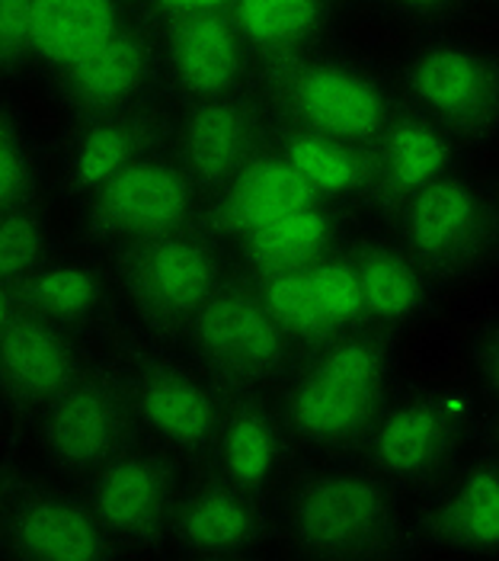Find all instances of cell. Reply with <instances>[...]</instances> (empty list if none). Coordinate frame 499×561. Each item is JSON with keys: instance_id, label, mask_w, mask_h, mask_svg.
I'll list each match as a JSON object with an SVG mask.
<instances>
[{"instance_id": "cell-1", "label": "cell", "mask_w": 499, "mask_h": 561, "mask_svg": "<svg viewBox=\"0 0 499 561\" xmlns=\"http://www.w3.org/2000/svg\"><path fill=\"white\" fill-rule=\"evenodd\" d=\"M276 542L291 556L378 561L414 556V526L404 497L362 459H307L291 469L272 501Z\"/></svg>"}, {"instance_id": "cell-2", "label": "cell", "mask_w": 499, "mask_h": 561, "mask_svg": "<svg viewBox=\"0 0 499 561\" xmlns=\"http://www.w3.org/2000/svg\"><path fill=\"white\" fill-rule=\"evenodd\" d=\"M276 126L372 145L404 106L397 81L369 58L317 48L253 78Z\"/></svg>"}, {"instance_id": "cell-3", "label": "cell", "mask_w": 499, "mask_h": 561, "mask_svg": "<svg viewBox=\"0 0 499 561\" xmlns=\"http://www.w3.org/2000/svg\"><path fill=\"white\" fill-rule=\"evenodd\" d=\"M103 257L113 270L125 311L161 341H179L196 311L234 270L228 244L202 221L125 244Z\"/></svg>"}, {"instance_id": "cell-4", "label": "cell", "mask_w": 499, "mask_h": 561, "mask_svg": "<svg viewBox=\"0 0 499 561\" xmlns=\"http://www.w3.org/2000/svg\"><path fill=\"white\" fill-rule=\"evenodd\" d=\"M384 228L442 286H464L499 260V186L457 164L436 176Z\"/></svg>"}, {"instance_id": "cell-5", "label": "cell", "mask_w": 499, "mask_h": 561, "mask_svg": "<svg viewBox=\"0 0 499 561\" xmlns=\"http://www.w3.org/2000/svg\"><path fill=\"white\" fill-rule=\"evenodd\" d=\"M401 100L445 129L457 145L499 135V48L452 30L422 33L397 71Z\"/></svg>"}, {"instance_id": "cell-6", "label": "cell", "mask_w": 499, "mask_h": 561, "mask_svg": "<svg viewBox=\"0 0 499 561\" xmlns=\"http://www.w3.org/2000/svg\"><path fill=\"white\" fill-rule=\"evenodd\" d=\"M179 341L186 356L224 391H272L301 356L241 270H231Z\"/></svg>"}, {"instance_id": "cell-7", "label": "cell", "mask_w": 499, "mask_h": 561, "mask_svg": "<svg viewBox=\"0 0 499 561\" xmlns=\"http://www.w3.org/2000/svg\"><path fill=\"white\" fill-rule=\"evenodd\" d=\"M471 414L452 394L394 389L381 404L359 459L394 494L422 497L467 453Z\"/></svg>"}, {"instance_id": "cell-8", "label": "cell", "mask_w": 499, "mask_h": 561, "mask_svg": "<svg viewBox=\"0 0 499 561\" xmlns=\"http://www.w3.org/2000/svg\"><path fill=\"white\" fill-rule=\"evenodd\" d=\"M36 453L61 481L81 484L123 453L144 443L125 373L93 363L33 421Z\"/></svg>"}, {"instance_id": "cell-9", "label": "cell", "mask_w": 499, "mask_h": 561, "mask_svg": "<svg viewBox=\"0 0 499 561\" xmlns=\"http://www.w3.org/2000/svg\"><path fill=\"white\" fill-rule=\"evenodd\" d=\"M206 196L173 158L151 154L78 203V238L93 254L199 225Z\"/></svg>"}, {"instance_id": "cell-10", "label": "cell", "mask_w": 499, "mask_h": 561, "mask_svg": "<svg viewBox=\"0 0 499 561\" xmlns=\"http://www.w3.org/2000/svg\"><path fill=\"white\" fill-rule=\"evenodd\" d=\"M144 443L170 453L179 466H206L228 391L189 359L164 350H141L123 369Z\"/></svg>"}, {"instance_id": "cell-11", "label": "cell", "mask_w": 499, "mask_h": 561, "mask_svg": "<svg viewBox=\"0 0 499 561\" xmlns=\"http://www.w3.org/2000/svg\"><path fill=\"white\" fill-rule=\"evenodd\" d=\"M78 488L123 556H154L170 549V529L183 494L179 462L170 453L138 443L100 472L83 478Z\"/></svg>"}, {"instance_id": "cell-12", "label": "cell", "mask_w": 499, "mask_h": 561, "mask_svg": "<svg viewBox=\"0 0 499 561\" xmlns=\"http://www.w3.org/2000/svg\"><path fill=\"white\" fill-rule=\"evenodd\" d=\"M0 559L113 561L123 549L71 481H20L0 511Z\"/></svg>"}, {"instance_id": "cell-13", "label": "cell", "mask_w": 499, "mask_h": 561, "mask_svg": "<svg viewBox=\"0 0 499 561\" xmlns=\"http://www.w3.org/2000/svg\"><path fill=\"white\" fill-rule=\"evenodd\" d=\"M416 552L445 559H499V456L464 453L449 476L419 497L410 517Z\"/></svg>"}, {"instance_id": "cell-14", "label": "cell", "mask_w": 499, "mask_h": 561, "mask_svg": "<svg viewBox=\"0 0 499 561\" xmlns=\"http://www.w3.org/2000/svg\"><path fill=\"white\" fill-rule=\"evenodd\" d=\"M164 84V45L161 26L151 20H125L93 51L58 71V103L78 119L131 110L151 103L154 90Z\"/></svg>"}, {"instance_id": "cell-15", "label": "cell", "mask_w": 499, "mask_h": 561, "mask_svg": "<svg viewBox=\"0 0 499 561\" xmlns=\"http://www.w3.org/2000/svg\"><path fill=\"white\" fill-rule=\"evenodd\" d=\"M269 138L272 116L256 87H247L183 106L170 151L208 203L269 145Z\"/></svg>"}, {"instance_id": "cell-16", "label": "cell", "mask_w": 499, "mask_h": 561, "mask_svg": "<svg viewBox=\"0 0 499 561\" xmlns=\"http://www.w3.org/2000/svg\"><path fill=\"white\" fill-rule=\"evenodd\" d=\"M276 539L272 504L224 478L199 472L183 484L170 549L183 559L244 561L263 556Z\"/></svg>"}, {"instance_id": "cell-17", "label": "cell", "mask_w": 499, "mask_h": 561, "mask_svg": "<svg viewBox=\"0 0 499 561\" xmlns=\"http://www.w3.org/2000/svg\"><path fill=\"white\" fill-rule=\"evenodd\" d=\"M176 116L161 103H141L131 110L78 119L58 154L61 193L81 203L93 190L128 171L131 164L170 151Z\"/></svg>"}, {"instance_id": "cell-18", "label": "cell", "mask_w": 499, "mask_h": 561, "mask_svg": "<svg viewBox=\"0 0 499 561\" xmlns=\"http://www.w3.org/2000/svg\"><path fill=\"white\" fill-rule=\"evenodd\" d=\"M93 366L86 337L36 314H20L0 331V408L36 421L58 394Z\"/></svg>"}, {"instance_id": "cell-19", "label": "cell", "mask_w": 499, "mask_h": 561, "mask_svg": "<svg viewBox=\"0 0 499 561\" xmlns=\"http://www.w3.org/2000/svg\"><path fill=\"white\" fill-rule=\"evenodd\" d=\"M161 45L164 84L183 106L253 87L256 65L228 7L161 20Z\"/></svg>"}, {"instance_id": "cell-20", "label": "cell", "mask_w": 499, "mask_h": 561, "mask_svg": "<svg viewBox=\"0 0 499 561\" xmlns=\"http://www.w3.org/2000/svg\"><path fill=\"white\" fill-rule=\"evenodd\" d=\"M272 398L294 456L304 459H359L374 417L387 401L327 382L301 363L272 389Z\"/></svg>"}, {"instance_id": "cell-21", "label": "cell", "mask_w": 499, "mask_h": 561, "mask_svg": "<svg viewBox=\"0 0 499 561\" xmlns=\"http://www.w3.org/2000/svg\"><path fill=\"white\" fill-rule=\"evenodd\" d=\"M291 439L272 391H228L214 449L199 472L224 478L263 501H276L291 476Z\"/></svg>"}, {"instance_id": "cell-22", "label": "cell", "mask_w": 499, "mask_h": 561, "mask_svg": "<svg viewBox=\"0 0 499 561\" xmlns=\"http://www.w3.org/2000/svg\"><path fill=\"white\" fill-rule=\"evenodd\" d=\"M464 145L407 103L384 131L365 148V196L362 209H369L381 225L394 216L416 190L432 183L461 164Z\"/></svg>"}, {"instance_id": "cell-23", "label": "cell", "mask_w": 499, "mask_h": 561, "mask_svg": "<svg viewBox=\"0 0 499 561\" xmlns=\"http://www.w3.org/2000/svg\"><path fill=\"white\" fill-rule=\"evenodd\" d=\"M16 293L23 314H36L81 337L109 328L116 311L123 308L109 263L93 257L90 248H61L30 279H23Z\"/></svg>"}, {"instance_id": "cell-24", "label": "cell", "mask_w": 499, "mask_h": 561, "mask_svg": "<svg viewBox=\"0 0 499 561\" xmlns=\"http://www.w3.org/2000/svg\"><path fill=\"white\" fill-rule=\"evenodd\" d=\"M349 254L362 289L365 321L374 328L401 334L404 328L422 321L439 302L442 286L384 225L381 231H356Z\"/></svg>"}, {"instance_id": "cell-25", "label": "cell", "mask_w": 499, "mask_h": 561, "mask_svg": "<svg viewBox=\"0 0 499 561\" xmlns=\"http://www.w3.org/2000/svg\"><path fill=\"white\" fill-rule=\"evenodd\" d=\"M352 234L356 225L349 216V206L317 199L234 238L228 244V254L234 270L241 273L304 270L333 251L346 248Z\"/></svg>"}, {"instance_id": "cell-26", "label": "cell", "mask_w": 499, "mask_h": 561, "mask_svg": "<svg viewBox=\"0 0 499 561\" xmlns=\"http://www.w3.org/2000/svg\"><path fill=\"white\" fill-rule=\"evenodd\" d=\"M317 190L307 183V176L291 164L279 151V145L269 138V145L237 173L214 199L206 203L202 225L214 231L224 244L247 234L253 228L286 216L298 206L317 203Z\"/></svg>"}, {"instance_id": "cell-27", "label": "cell", "mask_w": 499, "mask_h": 561, "mask_svg": "<svg viewBox=\"0 0 499 561\" xmlns=\"http://www.w3.org/2000/svg\"><path fill=\"white\" fill-rule=\"evenodd\" d=\"M228 10L259 71L324 48L336 0H231Z\"/></svg>"}, {"instance_id": "cell-28", "label": "cell", "mask_w": 499, "mask_h": 561, "mask_svg": "<svg viewBox=\"0 0 499 561\" xmlns=\"http://www.w3.org/2000/svg\"><path fill=\"white\" fill-rule=\"evenodd\" d=\"M298 363L343 389L387 398L397 389V334L359 324L327 334L321 344L304 350Z\"/></svg>"}, {"instance_id": "cell-29", "label": "cell", "mask_w": 499, "mask_h": 561, "mask_svg": "<svg viewBox=\"0 0 499 561\" xmlns=\"http://www.w3.org/2000/svg\"><path fill=\"white\" fill-rule=\"evenodd\" d=\"M123 0H33V55L55 71L74 65L125 23Z\"/></svg>"}, {"instance_id": "cell-30", "label": "cell", "mask_w": 499, "mask_h": 561, "mask_svg": "<svg viewBox=\"0 0 499 561\" xmlns=\"http://www.w3.org/2000/svg\"><path fill=\"white\" fill-rule=\"evenodd\" d=\"M61 248L55 216L39 196L0 213V283L20 286Z\"/></svg>"}, {"instance_id": "cell-31", "label": "cell", "mask_w": 499, "mask_h": 561, "mask_svg": "<svg viewBox=\"0 0 499 561\" xmlns=\"http://www.w3.org/2000/svg\"><path fill=\"white\" fill-rule=\"evenodd\" d=\"M256 296L269 308V314L279 321V328L298 346V353L317 346L327 337L324 318L317 311L307 270H272V273H244Z\"/></svg>"}, {"instance_id": "cell-32", "label": "cell", "mask_w": 499, "mask_h": 561, "mask_svg": "<svg viewBox=\"0 0 499 561\" xmlns=\"http://www.w3.org/2000/svg\"><path fill=\"white\" fill-rule=\"evenodd\" d=\"M304 270H307V283H311V293H314V302H317V311L324 318L327 334L369 324L349 244L333 251L327 257H321L317 263H311V266H304Z\"/></svg>"}, {"instance_id": "cell-33", "label": "cell", "mask_w": 499, "mask_h": 561, "mask_svg": "<svg viewBox=\"0 0 499 561\" xmlns=\"http://www.w3.org/2000/svg\"><path fill=\"white\" fill-rule=\"evenodd\" d=\"M42 158L23 123L0 110V213L39 196Z\"/></svg>"}, {"instance_id": "cell-34", "label": "cell", "mask_w": 499, "mask_h": 561, "mask_svg": "<svg viewBox=\"0 0 499 561\" xmlns=\"http://www.w3.org/2000/svg\"><path fill=\"white\" fill-rule=\"evenodd\" d=\"M30 61H36L33 0H0V81L26 71Z\"/></svg>"}, {"instance_id": "cell-35", "label": "cell", "mask_w": 499, "mask_h": 561, "mask_svg": "<svg viewBox=\"0 0 499 561\" xmlns=\"http://www.w3.org/2000/svg\"><path fill=\"white\" fill-rule=\"evenodd\" d=\"M378 13L404 23V26H416L422 33H442L457 26L467 10L471 0H365Z\"/></svg>"}, {"instance_id": "cell-36", "label": "cell", "mask_w": 499, "mask_h": 561, "mask_svg": "<svg viewBox=\"0 0 499 561\" xmlns=\"http://www.w3.org/2000/svg\"><path fill=\"white\" fill-rule=\"evenodd\" d=\"M474 373L484 394L490 401H499V324L487 328L474 346Z\"/></svg>"}, {"instance_id": "cell-37", "label": "cell", "mask_w": 499, "mask_h": 561, "mask_svg": "<svg viewBox=\"0 0 499 561\" xmlns=\"http://www.w3.org/2000/svg\"><path fill=\"white\" fill-rule=\"evenodd\" d=\"M231 0H154L161 20H173L183 13H199V10H224Z\"/></svg>"}, {"instance_id": "cell-38", "label": "cell", "mask_w": 499, "mask_h": 561, "mask_svg": "<svg viewBox=\"0 0 499 561\" xmlns=\"http://www.w3.org/2000/svg\"><path fill=\"white\" fill-rule=\"evenodd\" d=\"M20 314H23V308H20V293H16V286L0 283V331H3L10 321H16Z\"/></svg>"}, {"instance_id": "cell-39", "label": "cell", "mask_w": 499, "mask_h": 561, "mask_svg": "<svg viewBox=\"0 0 499 561\" xmlns=\"http://www.w3.org/2000/svg\"><path fill=\"white\" fill-rule=\"evenodd\" d=\"M487 446L499 456V401H490V417H487Z\"/></svg>"}, {"instance_id": "cell-40", "label": "cell", "mask_w": 499, "mask_h": 561, "mask_svg": "<svg viewBox=\"0 0 499 561\" xmlns=\"http://www.w3.org/2000/svg\"><path fill=\"white\" fill-rule=\"evenodd\" d=\"M13 484H16V476H10L7 469H0V511H3V504H7V497H10V491H13Z\"/></svg>"}, {"instance_id": "cell-41", "label": "cell", "mask_w": 499, "mask_h": 561, "mask_svg": "<svg viewBox=\"0 0 499 561\" xmlns=\"http://www.w3.org/2000/svg\"><path fill=\"white\" fill-rule=\"evenodd\" d=\"M123 3H154V0H123Z\"/></svg>"}, {"instance_id": "cell-42", "label": "cell", "mask_w": 499, "mask_h": 561, "mask_svg": "<svg viewBox=\"0 0 499 561\" xmlns=\"http://www.w3.org/2000/svg\"><path fill=\"white\" fill-rule=\"evenodd\" d=\"M484 3H490V7H499V0H484Z\"/></svg>"}, {"instance_id": "cell-43", "label": "cell", "mask_w": 499, "mask_h": 561, "mask_svg": "<svg viewBox=\"0 0 499 561\" xmlns=\"http://www.w3.org/2000/svg\"><path fill=\"white\" fill-rule=\"evenodd\" d=\"M0 414H3V408H0Z\"/></svg>"}, {"instance_id": "cell-44", "label": "cell", "mask_w": 499, "mask_h": 561, "mask_svg": "<svg viewBox=\"0 0 499 561\" xmlns=\"http://www.w3.org/2000/svg\"><path fill=\"white\" fill-rule=\"evenodd\" d=\"M497 186H499V183H497Z\"/></svg>"}]
</instances>
